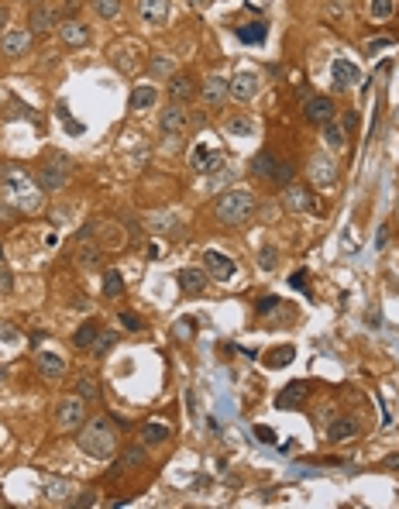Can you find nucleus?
Segmentation results:
<instances>
[{
  "mask_svg": "<svg viewBox=\"0 0 399 509\" xmlns=\"http://www.w3.org/2000/svg\"><path fill=\"white\" fill-rule=\"evenodd\" d=\"M4 186H7V200H11L18 210H25V214H38V210H42V203H45V189L38 186L25 169H18V165H4Z\"/></svg>",
  "mask_w": 399,
  "mask_h": 509,
  "instance_id": "obj_1",
  "label": "nucleus"
},
{
  "mask_svg": "<svg viewBox=\"0 0 399 509\" xmlns=\"http://www.w3.org/2000/svg\"><path fill=\"white\" fill-rule=\"evenodd\" d=\"M76 448H80L83 455L97 457V461H107L117 451V433L110 427V420H104V417H93L90 424L83 420L80 433H76Z\"/></svg>",
  "mask_w": 399,
  "mask_h": 509,
  "instance_id": "obj_2",
  "label": "nucleus"
},
{
  "mask_svg": "<svg viewBox=\"0 0 399 509\" xmlns=\"http://www.w3.org/2000/svg\"><path fill=\"white\" fill-rule=\"evenodd\" d=\"M255 207H258V203H255V193H248V189H227V193L217 196L213 217H217L224 227H241V224L251 220Z\"/></svg>",
  "mask_w": 399,
  "mask_h": 509,
  "instance_id": "obj_3",
  "label": "nucleus"
},
{
  "mask_svg": "<svg viewBox=\"0 0 399 509\" xmlns=\"http://www.w3.org/2000/svg\"><path fill=\"white\" fill-rule=\"evenodd\" d=\"M251 172L258 176V179H268V183H293V165H286L282 159H275L272 152H258L255 159H251Z\"/></svg>",
  "mask_w": 399,
  "mask_h": 509,
  "instance_id": "obj_4",
  "label": "nucleus"
},
{
  "mask_svg": "<svg viewBox=\"0 0 399 509\" xmlns=\"http://www.w3.org/2000/svg\"><path fill=\"white\" fill-rule=\"evenodd\" d=\"M86 420V400L80 396H62L55 402V427L59 430H80Z\"/></svg>",
  "mask_w": 399,
  "mask_h": 509,
  "instance_id": "obj_5",
  "label": "nucleus"
},
{
  "mask_svg": "<svg viewBox=\"0 0 399 509\" xmlns=\"http://www.w3.org/2000/svg\"><path fill=\"white\" fill-rule=\"evenodd\" d=\"M66 183H69V159H59V155H55L52 162L42 165V172H38V186L45 189V193H55V189H62Z\"/></svg>",
  "mask_w": 399,
  "mask_h": 509,
  "instance_id": "obj_6",
  "label": "nucleus"
},
{
  "mask_svg": "<svg viewBox=\"0 0 399 509\" xmlns=\"http://www.w3.org/2000/svg\"><path fill=\"white\" fill-rule=\"evenodd\" d=\"M282 200H286V207H290L293 214H320L317 196H314L306 186H296V183H290V186H286V193H282Z\"/></svg>",
  "mask_w": 399,
  "mask_h": 509,
  "instance_id": "obj_7",
  "label": "nucleus"
},
{
  "mask_svg": "<svg viewBox=\"0 0 399 509\" xmlns=\"http://www.w3.org/2000/svg\"><path fill=\"white\" fill-rule=\"evenodd\" d=\"M227 97H231V80H224V76H207V80L200 83V100H203L207 107L227 104Z\"/></svg>",
  "mask_w": 399,
  "mask_h": 509,
  "instance_id": "obj_8",
  "label": "nucleus"
},
{
  "mask_svg": "<svg viewBox=\"0 0 399 509\" xmlns=\"http://www.w3.org/2000/svg\"><path fill=\"white\" fill-rule=\"evenodd\" d=\"M203 268H207V275L217 279V282H231V279L238 275L234 258H227V255H220V251H207V255H203Z\"/></svg>",
  "mask_w": 399,
  "mask_h": 509,
  "instance_id": "obj_9",
  "label": "nucleus"
},
{
  "mask_svg": "<svg viewBox=\"0 0 399 509\" xmlns=\"http://www.w3.org/2000/svg\"><path fill=\"white\" fill-rule=\"evenodd\" d=\"M186 124H189V117H186V110H183V104H172V100H169V107L162 110V117H159L162 134H165V138H179V134L186 131Z\"/></svg>",
  "mask_w": 399,
  "mask_h": 509,
  "instance_id": "obj_10",
  "label": "nucleus"
},
{
  "mask_svg": "<svg viewBox=\"0 0 399 509\" xmlns=\"http://www.w3.org/2000/svg\"><path fill=\"white\" fill-rule=\"evenodd\" d=\"M31 31H14V28H7L4 35H0V52L7 55V59H21V55L31 49Z\"/></svg>",
  "mask_w": 399,
  "mask_h": 509,
  "instance_id": "obj_11",
  "label": "nucleus"
},
{
  "mask_svg": "<svg viewBox=\"0 0 399 509\" xmlns=\"http://www.w3.org/2000/svg\"><path fill=\"white\" fill-rule=\"evenodd\" d=\"M35 365H38V376L49 378V382H59V378L69 372V361H66L62 354H55V351H42V354L35 358Z\"/></svg>",
  "mask_w": 399,
  "mask_h": 509,
  "instance_id": "obj_12",
  "label": "nucleus"
},
{
  "mask_svg": "<svg viewBox=\"0 0 399 509\" xmlns=\"http://www.w3.org/2000/svg\"><path fill=\"white\" fill-rule=\"evenodd\" d=\"M62 21V14L55 11V7H31V14H28V28H31V35H45V31H55Z\"/></svg>",
  "mask_w": 399,
  "mask_h": 509,
  "instance_id": "obj_13",
  "label": "nucleus"
},
{
  "mask_svg": "<svg viewBox=\"0 0 399 509\" xmlns=\"http://www.w3.org/2000/svg\"><path fill=\"white\" fill-rule=\"evenodd\" d=\"M59 38H62V45H69V49H83L86 42H90V28L76 21V18H66V21H59Z\"/></svg>",
  "mask_w": 399,
  "mask_h": 509,
  "instance_id": "obj_14",
  "label": "nucleus"
},
{
  "mask_svg": "<svg viewBox=\"0 0 399 509\" xmlns=\"http://www.w3.org/2000/svg\"><path fill=\"white\" fill-rule=\"evenodd\" d=\"M310 396V382H290V385H282V393H275V406L279 409H299L303 402Z\"/></svg>",
  "mask_w": 399,
  "mask_h": 509,
  "instance_id": "obj_15",
  "label": "nucleus"
},
{
  "mask_svg": "<svg viewBox=\"0 0 399 509\" xmlns=\"http://www.w3.org/2000/svg\"><path fill=\"white\" fill-rule=\"evenodd\" d=\"M189 165H193V172L210 176V172H217V169L224 165V152H213V148H207V145H200V148H193Z\"/></svg>",
  "mask_w": 399,
  "mask_h": 509,
  "instance_id": "obj_16",
  "label": "nucleus"
},
{
  "mask_svg": "<svg viewBox=\"0 0 399 509\" xmlns=\"http://www.w3.org/2000/svg\"><path fill=\"white\" fill-rule=\"evenodd\" d=\"M310 179L317 186H334L338 183V162L327 159V155H314L310 159Z\"/></svg>",
  "mask_w": 399,
  "mask_h": 509,
  "instance_id": "obj_17",
  "label": "nucleus"
},
{
  "mask_svg": "<svg viewBox=\"0 0 399 509\" xmlns=\"http://www.w3.org/2000/svg\"><path fill=\"white\" fill-rule=\"evenodd\" d=\"M330 80L338 90H351L355 83H362V69L355 66V62H347V59H334V66H330Z\"/></svg>",
  "mask_w": 399,
  "mask_h": 509,
  "instance_id": "obj_18",
  "label": "nucleus"
},
{
  "mask_svg": "<svg viewBox=\"0 0 399 509\" xmlns=\"http://www.w3.org/2000/svg\"><path fill=\"white\" fill-rule=\"evenodd\" d=\"M258 73H238L234 80H231V100H241V104H248V100H255V93H258Z\"/></svg>",
  "mask_w": 399,
  "mask_h": 509,
  "instance_id": "obj_19",
  "label": "nucleus"
},
{
  "mask_svg": "<svg viewBox=\"0 0 399 509\" xmlns=\"http://www.w3.org/2000/svg\"><path fill=\"white\" fill-rule=\"evenodd\" d=\"M138 18L145 25H165L169 21V0H138Z\"/></svg>",
  "mask_w": 399,
  "mask_h": 509,
  "instance_id": "obj_20",
  "label": "nucleus"
},
{
  "mask_svg": "<svg viewBox=\"0 0 399 509\" xmlns=\"http://www.w3.org/2000/svg\"><path fill=\"white\" fill-rule=\"evenodd\" d=\"M303 117H306L310 124H327V121L334 117V100H330V97H310L306 107H303Z\"/></svg>",
  "mask_w": 399,
  "mask_h": 509,
  "instance_id": "obj_21",
  "label": "nucleus"
},
{
  "mask_svg": "<svg viewBox=\"0 0 399 509\" xmlns=\"http://www.w3.org/2000/svg\"><path fill=\"white\" fill-rule=\"evenodd\" d=\"M179 289L189 296H200L203 289H207V282H210V275H207V268H183L179 275Z\"/></svg>",
  "mask_w": 399,
  "mask_h": 509,
  "instance_id": "obj_22",
  "label": "nucleus"
},
{
  "mask_svg": "<svg viewBox=\"0 0 399 509\" xmlns=\"http://www.w3.org/2000/svg\"><path fill=\"white\" fill-rule=\"evenodd\" d=\"M193 97H196L193 76H169V100H172V104H186Z\"/></svg>",
  "mask_w": 399,
  "mask_h": 509,
  "instance_id": "obj_23",
  "label": "nucleus"
},
{
  "mask_svg": "<svg viewBox=\"0 0 399 509\" xmlns=\"http://www.w3.org/2000/svg\"><path fill=\"white\" fill-rule=\"evenodd\" d=\"M266 38H268L266 21H244V25H238V42H244V45H266Z\"/></svg>",
  "mask_w": 399,
  "mask_h": 509,
  "instance_id": "obj_24",
  "label": "nucleus"
},
{
  "mask_svg": "<svg viewBox=\"0 0 399 509\" xmlns=\"http://www.w3.org/2000/svg\"><path fill=\"white\" fill-rule=\"evenodd\" d=\"M155 100H159V90L152 86V83H138L131 90V110H148V107H155Z\"/></svg>",
  "mask_w": 399,
  "mask_h": 509,
  "instance_id": "obj_25",
  "label": "nucleus"
},
{
  "mask_svg": "<svg viewBox=\"0 0 399 509\" xmlns=\"http://www.w3.org/2000/svg\"><path fill=\"white\" fill-rule=\"evenodd\" d=\"M320 128H323V134H320V138H323V145H327V148L341 152V148L347 145V128H345V124H338L334 117H330L327 124H320Z\"/></svg>",
  "mask_w": 399,
  "mask_h": 509,
  "instance_id": "obj_26",
  "label": "nucleus"
},
{
  "mask_svg": "<svg viewBox=\"0 0 399 509\" xmlns=\"http://www.w3.org/2000/svg\"><path fill=\"white\" fill-rule=\"evenodd\" d=\"M148 227L159 231V234H172V238L183 234V220H179L176 214H152L148 217Z\"/></svg>",
  "mask_w": 399,
  "mask_h": 509,
  "instance_id": "obj_27",
  "label": "nucleus"
},
{
  "mask_svg": "<svg viewBox=\"0 0 399 509\" xmlns=\"http://www.w3.org/2000/svg\"><path fill=\"white\" fill-rule=\"evenodd\" d=\"M76 396L86 402H100V378L90 376V372H83L80 378H76Z\"/></svg>",
  "mask_w": 399,
  "mask_h": 509,
  "instance_id": "obj_28",
  "label": "nucleus"
},
{
  "mask_svg": "<svg viewBox=\"0 0 399 509\" xmlns=\"http://www.w3.org/2000/svg\"><path fill=\"white\" fill-rule=\"evenodd\" d=\"M358 433V424L351 420V417H341V420H334L330 427H327V437L330 441H351Z\"/></svg>",
  "mask_w": 399,
  "mask_h": 509,
  "instance_id": "obj_29",
  "label": "nucleus"
},
{
  "mask_svg": "<svg viewBox=\"0 0 399 509\" xmlns=\"http://www.w3.org/2000/svg\"><path fill=\"white\" fill-rule=\"evenodd\" d=\"M296 358V348L293 345H282V348H272L266 354V369H286L290 361Z\"/></svg>",
  "mask_w": 399,
  "mask_h": 509,
  "instance_id": "obj_30",
  "label": "nucleus"
},
{
  "mask_svg": "<svg viewBox=\"0 0 399 509\" xmlns=\"http://www.w3.org/2000/svg\"><path fill=\"white\" fill-rule=\"evenodd\" d=\"M172 437V430L165 427V424H155V420H148L145 427H141V441L145 444H165Z\"/></svg>",
  "mask_w": 399,
  "mask_h": 509,
  "instance_id": "obj_31",
  "label": "nucleus"
},
{
  "mask_svg": "<svg viewBox=\"0 0 399 509\" xmlns=\"http://www.w3.org/2000/svg\"><path fill=\"white\" fill-rule=\"evenodd\" d=\"M104 296H107V299L124 296V275H121L117 268H107V272H104Z\"/></svg>",
  "mask_w": 399,
  "mask_h": 509,
  "instance_id": "obj_32",
  "label": "nucleus"
},
{
  "mask_svg": "<svg viewBox=\"0 0 399 509\" xmlns=\"http://www.w3.org/2000/svg\"><path fill=\"white\" fill-rule=\"evenodd\" d=\"M97 334H100V323H97V321H86L80 330L73 334V345H76V348H93Z\"/></svg>",
  "mask_w": 399,
  "mask_h": 509,
  "instance_id": "obj_33",
  "label": "nucleus"
},
{
  "mask_svg": "<svg viewBox=\"0 0 399 509\" xmlns=\"http://www.w3.org/2000/svg\"><path fill=\"white\" fill-rule=\"evenodd\" d=\"M224 131L231 134V138H251V134H255V121H251V117H231V121L224 124Z\"/></svg>",
  "mask_w": 399,
  "mask_h": 509,
  "instance_id": "obj_34",
  "label": "nucleus"
},
{
  "mask_svg": "<svg viewBox=\"0 0 399 509\" xmlns=\"http://www.w3.org/2000/svg\"><path fill=\"white\" fill-rule=\"evenodd\" d=\"M69 492H73V482H66V479H52L45 485V496L52 503H69Z\"/></svg>",
  "mask_w": 399,
  "mask_h": 509,
  "instance_id": "obj_35",
  "label": "nucleus"
},
{
  "mask_svg": "<svg viewBox=\"0 0 399 509\" xmlns=\"http://www.w3.org/2000/svg\"><path fill=\"white\" fill-rule=\"evenodd\" d=\"M93 11H97L104 21H114V18H121L124 4H121V0H93Z\"/></svg>",
  "mask_w": 399,
  "mask_h": 509,
  "instance_id": "obj_36",
  "label": "nucleus"
},
{
  "mask_svg": "<svg viewBox=\"0 0 399 509\" xmlns=\"http://www.w3.org/2000/svg\"><path fill=\"white\" fill-rule=\"evenodd\" d=\"M141 465H145V448H141V444L128 448V451L121 455V461H117V468H141Z\"/></svg>",
  "mask_w": 399,
  "mask_h": 509,
  "instance_id": "obj_37",
  "label": "nucleus"
},
{
  "mask_svg": "<svg viewBox=\"0 0 399 509\" xmlns=\"http://www.w3.org/2000/svg\"><path fill=\"white\" fill-rule=\"evenodd\" d=\"M114 341H117V334H114V330H100V334H97V341H93V354H97V358H107V351L114 348Z\"/></svg>",
  "mask_w": 399,
  "mask_h": 509,
  "instance_id": "obj_38",
  "label": "nucleus"
},
{
  "mask_svg": "<svg viewBox=\"0 0 399 509\" xmlns=\"http://www.w3.org/2000/svg\"><path fill=\"white\" fill-rule=\"evenodd\" d=\"M148 69L155 73V76H172V69H176V62L169 59V55H152V62H148Z\"/></svg>",
  "mask_w": 399,
  "mask_h": 509,
  "instance_id": "obj_39",
  "label": "nucleus"
},
{
  "mask_svg": "<svg viewBox=\"0 0 399 509\" xmlns=\"http://www.w3.org/2000/svg\"><path fill=\"white\" fill-rule=\"evenodd\" d=\"M76 262H80L83 268H97V265H100V248H97V244H86V248H80Z\"/></svg>",
  "mask_w": 399,
  "mask_h": 509,
  "instance_id": "obj_40",
  "label": "nucleus"
},
{
  "mask_svg": "<svg viewBox=\"0 0 399 509\" xmlns=\"http://www.w3.org/2000/svg\"><path fill=\"white\" fill-rule=\"evenodd\" d=\"M369 11H372L375 21H386V18L396 11V0H372V7H369Z\"/></svg>",
  "mask_w": 399,
  "mask_h": 509,
  "instance_id": "obj_41",
  "label": "nucleus"
},
{
  "mask_svg": "<svg viewBox=\"0 0 399 509\" xmlns=\"http://www.w3.org/2000/svg\"><path fill=\"white\" fill-rule=\"evenodd\" d=\"M172 334H176V341L186 345L189 337H193V317H179V321L172 323Z\"/></svg>",
  "mask_w": 399,
  "mask_h": 509,
  "instance_id": "obj_42",
  "label": "nucleus"
},
{
  "mask_svg": "<svg viewBox=\"0 0 399 509\" xmlns=\"http://www.w3.org/2000/svg\"><path fill=\"white\" fill-rule=\"evenodd\" d=\"M275 262H279V251H275L272 244L258 251V265H262V268H275Z\"/></svg>",
  "mask_w": 399,
  "mask_h": 509,
  "instance_id": "obj_43",
  "label": "nucleus"
},
{
  "mask_svg": "<svg viewBox=\"0 0 399 509\" xmlns=\"http://www.w3.org/2000/svg\"><path fill=\"white\" fill-rule=\"evenodd\" d=\"M93 503H97V492H93V489H86L76 499H69V506H93Z\"/></svg>",
  "mask_w": 399,
  "mask_h": 509,
  "instance_id": "obj_44",
  "label": "nucleus"
},
{
  "mask_svg": "<svg viewBox=\"0 0 399 509\" xmlns=\"http://www.w3.org/2000/svg\"><path fill=\"white\" fill-rule=\"evenodd\" d=\"M255 310H258L262 317H268V313H275V310H279V299H275V296H266V299H262Z\"/></svg>",
  "mask_w": 399,
  "mask_h": 509,
  "instance_id": "obj_45",
  "label": "nucleus"
},
{
  "mask_svg": "<svg viewBox=\"0 0 399 509\" xmlns=\"http://www.w3.org/2000/svg\"><path fill=\"white\" fill-rule=\"evenodd\" d=\"M11 289H14V272L0 268V293H11Z\"/></svg>",
  "mask_w": 399,
  "mask_h": 509,
  "instance_id": "obj_46",
  "label": "nucleus"
},
{
  "mask_svg": "<svg viewBox=\"0 0 399 509\" xmlns=\"http://www.w3.org/2000/svg\"><path fill=\"white\" fill-rule=\"evenodd\" d=\"M14 217H18L14 203H0V224H14Z\"/></svg>",
  "mask_w": 399,
  "mask_h": 509,
  "instance_id": "obj_47",
  "label": "nucleus"
},
{
  "mask_svg": "<svg viewBox=\"0 0 399 509\" xmlns=\"http://www.w3.org/2000/svg\"><path fill=\"white\" fill-rule=\"evenodd\" d=\"M117 321L124 323V327H128V330H145V323L138 321V317H134V313H121V317H117Z\"/></svg>",
  "mask_w": 399,
  "mask_h": 509,
  "instance_id": "obj_48",
  "label": "nucleus"
},
{
  "mask_svg": "<svg viewBox=\"0 0 399 509\" xmlns=\"http://www.w3.org/2000/svg\"><path fill=\"white\" fill-rule=\"evenodd\" d=\"M83 7V0H66V7H62V11H59V14H62V21H66V18H69V14H76V11H80Z\"/></svg>",
  "mask_w": 399,
  "mask_h": 509,
  "instance_id": "obj_49",
  "label": "nucleus"
},
{
  "mask_svg": "<svg viewBox=\"0 0 399 509\" xmlns=\"http://www.w3.org/2000/svg\"><path fill=\"white\" fill-rule=\"evenodd\" d=\"M255 433H258V437H262L266 444H272V441H275V433H272L268 427H255Z\"/></svg>",
  "mask_w": 399,
  "mask_h": 509,
  "instance_id": "obj_50",
  "label": "nucleus"
},
{
  "mask_svg": "<svg viewBox=\"0 0 399 509\" xmlns=\"http://www.w3.org/2000/svg\"><path fill=\"white\" fill-rule=\"evenodd\" d=\"M7 21H11V14H7V7H0V35L7 31Z\"/></svg>",
  "mask_w": 399,
  "mask_h": 509,
  "instance_id": "obj_51",
  "label": "nucleus"
},
{
  "mask_svg": "<svg viewBox=\"0 0 399 509\" xmlns=\"http://www.w3.org/2000/svg\"><path fill=\"white\" fill-rule=\"evenodd\" d=\"M386 468H393V472H399V455H393V457H386Z\"/></svg>",
  "mask_w": 399,
  "mask_h": 509,
  "instance_id": "obj_52",
  "label": "nucleus"
},
{
  "mask_svg": "<svg viewBox=\"0 0 399 509\" xmlns=\"http://www.w3.org/2000/svg\"><path fill=\"white\" fill-rule=\"evenodd\" d=\"M358 124V114H345V128H355Z\"/></svg>",
  "mask_w": 399,
  "mask_h": 509,
  "instance_id": "obj_53",
  "label": "nucleus"
},
{
  "mask_svg": "<svg viewBox=\"0 0 399 509\" xmlns=\"http://www.w3.org/2000/svg\"><path fill=\"white\" fill-rule=\"evenodd\" d=\"M189 4H196V7H203V4H210V0H189Z\"/></svg>",
  "mask_w": 399,
  "mask_h": 509,
  "instance_id": "obj_54",
  "label": "nucleus"
},
{
  "mask_svg": "<svg viewBox=\"0 0 399 509\" xmlns=\"http://www.w3.org/2000/svg\"><path fill=\"white\" fill-rule=\"evenodd\" d=\"M0 262H4V244H0Z\"/></svg>",
  "mask_w": 399,
  "mask_h": 509,
  "instance_id": "obj_55",
  "label": "nucleus"
},
{
  "mask_svg": "<svg viewBox=\"0 0 399 509\" xmlns=\"http://www.w3.org/2000/svg\"><path fill=\"white\" fill-rule=\"evenodd\" d=\"M31 4H35V0H31Z\"/></svg>",
  "mask_w": 399,
  "mask_h": 509,
  "instance_id": "obj_56",
  "label": "nucleus"
}]
</instances>
